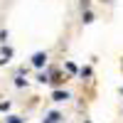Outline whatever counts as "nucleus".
I'll return each mask as SVG.
<instances>
[{
	"mask_svg": "<svg viewBox=\"0 0 123 123\" xmlns=\"http://www.w3.org/2000/svg\"><path fill=\"white\" fill-rule=\"evenodd\" d=\"M91 20H94V15H91L89 10H86V12H84V22H91Z\"/></svg>",
	"mask_w": 123,
	"mask_h": 123,
	"instance_id": "obj_5",
	"label": "nucleus"
},
{
	"mask_svg": "<svg viewBox=\"0 0 123 123\" xmlns=\"http://www.w3.org/2000/svg\"><path fill=\"white\" fill-rule=\"evenodd\" d=\"M59 121H62V116H59V111H52V113L47 116V121H44V123H59Z\"/></svg>",
	"mask_w": 123,
	"mask_h": 123,
	"instance_id": "obj_2",
	"label": "nucleus"
},
{
	"mask_svg": "<svg viewBox=\"0 0 123 123\" xmlns=\"http://www.w3.org/2000/svg\"><path fill=\"white\" fill-rule=\"evenodd\" d=\"M10 108V104H7V101H5V104H0V111H7Z\"/></svg>",
	"mask_w": 123,
	"mask_h": 123,
	"instance_id": "obj_7",
	"label": "nucleus"
},
{
	"mask_svg": "<svg viewBox=\"0 0 123 123\" xmlns=\"http://www.w3.org/2000/svg\"><path fill=\"white\" fill-rule=\"evenodd\" d=\"M7 123H22V118H17V116H10V118H7Z\"/></svg>",
	"mask_w": 123,
	"mask_h": 123,
	"instance_id": "obj_6",
	"label": "nucleus"
},
{
	"mask_svg": "<svg viewBox=\"0 0 123 123\" xmlns=\"http://www.w3.org/2000/svg\"><path fill=\"white\" fill-rule=\"evenodd\" d=\"M52 98H54V101H67V98H69V94H67V91H54Z\"/></svg>",
	"mask_w": 123,
	"mask_h": 123,
	"instance_id": "obj_3",
	"label": "nucleus"
},
{
	"mask_svg": "<svg viewBox=\"0 0 123 123\" xmlns=\"http://www.w3.org/2000/svg\"><path fill=\"white\" fill-rule=\"evenodd\" d=\"M44 62H47V54H44V52H37V54L32 57V64H35V67H42Z\"/></svg>",
	"mask_w": 123,
	"mask_h": 123,
	"instance_id": "obj_1",
	"label": "nucleus"
},
{
	"mask_svg": "<svg viewBox=\"0 0 123 123\" xmlns=\"http://www.w3.org/2000/svg\"><path fill=\"white\" fill-rule=\"evenodd\" d=\"M79 74H81V76H91V69H89V67H84V69L79 71Z\"/></svg>",
	"mask_w": 123,
	"mask_h": 123,
	"instance_id": "obj_4",
	"label": "nucleus"
}]
</instances>
